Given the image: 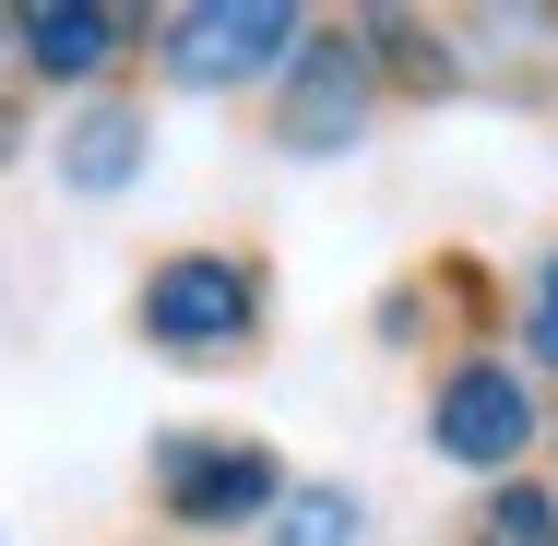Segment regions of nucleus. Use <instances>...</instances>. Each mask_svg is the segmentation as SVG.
Wrapping results in <instances>:
<instances>
[{
    "label": "nucleus",
    "instance_id": "nucleus-4",
    "mask_svg": "<svg viewBox=\"0 0 558 546\" xmlns=\"http://www.w3.org/2000/svg\"><path fill=\"white\" fill-rule=\"evenodd\" d=\"M155 487H167L179 523H262L286 499L274 487V451H250V439H167L155 451Z\"/></svg>",
    "mask_w": 558,
    "mask_h": 546
},
{
    "label": "nucleus",
    "instance_id": "nucleus-1",
    "mask_svg": "<svg viewBox=\"0 0 558 546\" xmlns=\"http://www.w3.org/2000/svg\"><path fill=\"white\" fill-rule=\"evenodd\" d=\"M298 48H310V24L286 0H191V12H167V48L155 60H167V84H203L215 96V84H262V72L286 84Z\"/></svg>",
    "mask_w": 558,
    "mask_h": 546
},
{
    "label": "nucleus",
    "instance_id": "nucleus-2",
    "mask_svg": "<svg viewBox=\"0 0 558 546\" xmlns=\"http://www.w3.org/2000/svg\"><path fill=\"white\" fill-rule=\"evenodd\" d=\"M143 332L179 344V356H226V344L262 332V274L226 262V250H179V262H155V286H143Z\"/></svg>",
    "mask_w": 558,
    "mask_h": 546
},
{
    "label": "nucleus",
    "instance_id": "nucleus-7",
    "mask_svg": "<svg viewBox=\"0 0 558 546\" xmlns=\"http://www.w3.org/2000/svg\"><path fill=\"white\" fill-rule=\"evenodd\" d=\"M60 167H72V191H119V179L143 167V119H131V108H96L72 143H60Z\"/></svg>",
    "mask_w": 558,
    "mask_h": 546
},
{
    "label": "nucleus",
    "instance_id": "nucleus-6",
    "mask_svg": "<svg viewBox=\"0 0 558 546\" xmlns=\"http://www.w3.org/2000/svg\"><path fill=\"white\" fill-rule=\"evenodd\" d=\"M12 36H24V60H36L48 84H84V72L108 60L119 12H96V0H36V12H12Z\"/></svg>",
    "mask_w": 558,
    "mask_h": 546
},
{
    "label": "nucleus",
    "instance_id": "nucleus-5",
    "mask_svg": "<svg viewBox=\"0 0 558 546\" xmlns=\"http://www.w3.org/2000/svg\"><path fill=\"white\" fill-rule=\"evenodd\" d=\"M451 463H475V475H499L523 439H535V392L511 380V368H487V356H463L440 380V428H428Z\"/></svg>",
    "mask_w": 558,
    "mask_h": 546
},
{
    "label": "nucleus",
    "instance_id": "nucleus-8",
    "mask_svg": "<svg viewBox=\"0 0 558 546\" xmlns=\"http://www.w3.org/2000/svg\"><path fill=\"white\" fill-rule=\"evenodd\" d=\"M262 535L274 546H356V499H344V487H286Z\"/></svg>",
    "mask_w": 558,
    "mask_h": 546
},
{
    "label": "nucleus",
    "instance_id": "nucleus-10",
    "mask_svg": "<svg viewBox=\"0 0 558 546\" xmlns=\"http://www.w3.org/2000/svg\"><path fill=\"white\" fill-rule=\"evenodd\" d=\"M535 356L558 368V262H547V286H535Z\"/></svg>",
    "mask_w": 558,
    "mask_h": 546
},
{
    "label": "nucleus",
    "instance_id": "nucleus-11",
    "mask_svg": "<svg viewBox=\"0 0 558 546\" xmlns=\"http://www.w3.org/2000/svg\"><path fill=\"white\" fill-rule=\"evenodd\" d=\"M0 155H12V119H0Z\"/></svg>",
    "mask_w": 558,
    "mask_h": 546
},
{
    "label": "nucleus",
    "instance_id": "nucleus-3",
    "mask_svg": "<svg viewBox=\"0 0 558 546\" xmlns=\"http://www.w3.org/2000/svg\"><path fill=\"white\" fill-rule=\"evenodd\" d=\"M368 84H380L368 36H310L286 60V84H274V143L286 155H344L368 131Z\"/></svg>",
    "mask_w": 558,
    "mask_h": 546
},
{
    "label": "nucleus",
    "instance_id": "nucleus-9",
    "mask_svg": "<svg viewBox=\"0 0 558 546\" xmlns=\"http://www.w3.org/2000/svg\"><path fill=\"white\" fill-rule=\"evenodd\" d=\"M475 546H558V499L547 487H499L487 523H475Z\"/></svg>",
    "mask_w": 558,
    "mask_h": 546
}]
</instances>
